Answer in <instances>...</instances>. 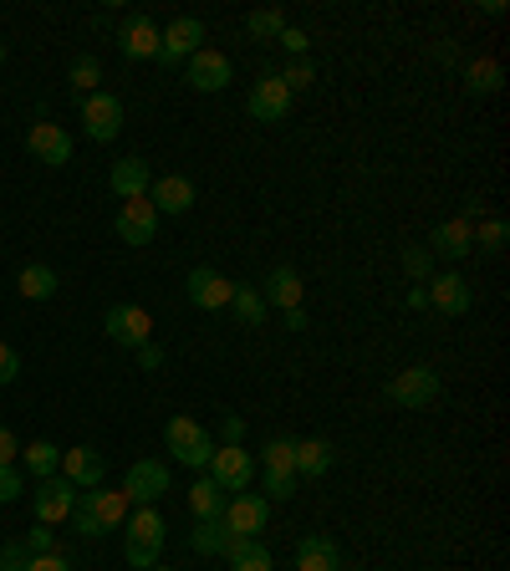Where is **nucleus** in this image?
<instances>
[{
  "label": "nucleus",
  "instance_id": "34",
  "mask_svg": "<svg viewBox=\"0 0 510 571\" xmlns=\"http://www.w3.org/2000/svg\"><path fill=\"white\" fill-rule=\"evenodd\" d=\"M465 82H469V92H496L500 88V61L496 57H475L465 67Z\"/></svg>",
  "mask_w": 510,
  "mask_h": 571
},
{
  "label": "nucleus",
  "instance_id": "7",
  "mask_svg": "<svg viewBox=\"0 0 510 571\" xmlns=\"http://www.w3.org/2000/svg\"><path fill=\"white\" fill-rule=\"evenodd\" d=\"M219 521H225L230 536L256 541V536L265 530V521H271V500H265V495H230V500H225V511H219Z\"/></svg>",
  "mask_w": 510,
  "mask_h": 571
},
{
  "label": "nucleus",
  "instance_id": "20",
  "mask_svg": "<svg viewBox=\"0 0 510 571\" xmlns=\"http://www.w3.org/2000/svg\"><path fill=\"white\" fill-rule=\"evenodd\" d=\"M117 46H123V57H133V61L159 57V26H154V15H128L123 31H117Z\"/></svg>",
  "mask_w": 510,
  "mask_h": 571
},
{
  "label": "nucleus",
  "instance_id": "10",
  "mask_svg": "<svg viewBox=\"0 0 510 571\" xmlns=\"http://www.w3.org/2000/svg\"><path fill=\"white\" fill-rule=\"evenodd\" d=\"M246 107H250L256 123H286V113H292V92H286V82H281L276 72H265L261 82H250Z\"/></svg>",
  "mask_w": 510,
  "mask_h": 571
},
{
  "label": "nucleus",
  "instance_id": "33",
  "mask_svg": "<svg viewBox=\"0 0 510 571\" xmlns=\"http://www.w3.org/2000/svg\"><path fill=\"white\" fill-rule=\"evenodd\" d=\"M246 31L256 36V42H276L281 31H286V15H281L276 5H265V11H250V15H246Z\"/></svg>",
  "mask_w": 510,
  "mask_h": 571
},
{
  "label": "nucleus",
  "instance_id": "27",
  "mask_svg": "<svg viewBox=\"0 0 510 571\" xmlns=\"http://www.w3.org/2000/svg\"><path fill=\"white\" fill-rule=\"evenodd\" d=\"M332 469V444L327 439H296V480H317Z\"/></svg>",
  "mask_w": 510,
  "mask_h": 571
},
{
  "label": "nucleus",
  "instance_id": "23",
  "mask_svg": "<svg viewBox=\"0 0 510 571\" xmlns=\"http://www.w3.org/2000/svg\"><path fill=\"white\" fill-rule=\"evenodd\" d=\"M261 296H265V307H281V311L302 307V276H296L292 265H276V271L265 276Z\"/></svg>",
  "mask_w": 510,
  "mask_h": 571
},
{
  "label": "nucleus",
  "instance_id": "15",
  "mask_svg": "<svg viewBox=\"0 0 510 571\" xmlns=\"http://www.w3.org/2000/svg\"><path fill=\"white\" fill-rule=\"evenodd\" d=\"M184 292H190V301L200 311H225L235 296V281H225L219 271H209V265H194L190 281H184Z\"/></svg>",
  "mask_w": 510,
  "mask_h": 571
},
{
  "label": "nucleus",
  "instance_id": "28",
  "mask_svg": "<svg viewBox=\"0 0 510 571\" xmlns=\"http://www.w3.org/2000/svg\"><path fill=\"white\" fill-rule=\"evenodd\" d=\"M225 490H219L215 480H209V475H200V480H194V490H190V515L194 521H215L219 511H225Z\"/></svg>",
  "mask_w": 510,
  "mask_h": 571
},
{
  "label": "nucleus",
  "instance_id": "41",
  "mask_svg": "<svg viewBox=\"0 0 510 571\" xmlns=\"http://www.w3.org/2000/svg\"><path fill=\"white\" fill-rule=\"evenodd\" d=\"M26 571H72V561L61 557V551H42V557H31Z\"/></svg>",
  "mask_w": 510,
  "mask_h": 571
},
{
  "label": "nucleus",
  "instance_id": "47",
  "mask_svg": "<svg viewBox=\"0 0 510 571\" xmlns=\"http://www.w3.org/2000/svg\"><path fill=\"white\" fill-rule=\"evenodd\" d=\"M163 363V352H159V342H148V347H138V367H144V373H154V367Z\"/></svg>",
  "mask_w": 510,
  "mask_h": 571
},
{
  "label": "nucleus",
  "instance_id": "26",
  "mask_svg": "<svg viewBox=\"0 0 510 571\" xmlns=\"http://www.w3.org/2000/svg\"><path fill=\"white\" fill-rule=\"evenodd\" d=\"M261 469H265V484L271 480H296V439H271L265 444Z\"/></svg>",
  "mask_w": 510,
  "mask_h": 571
},
{
  "label": "nucleus",
  "instance_id": "13",
  "mask_svg": "<svg viewBox=\"0 0 510 571\" xmlns=\"http://www.w3.org/2000/svg\"><path fill=\"white\" fill-rule=\"evenodd\" d=\"M423 292H429V307L444 311V317H465L475 307V292H469L465 276H454V271H439V276L423 281Z\"/></svg>",
  "mask_w": 510,
  "mask_h": 571
},
{
  "label": "nucleus",
  "instance_id": "35",
  "mask_svg": "<svg viewBox=\"0 0 510 571\" xmlns=\"http://www.w3.org/2000/svg\"><path fill=\"white\" fill-rule=\"evenodd\" d=\"M281 82H286V92H306V88H317V67H311V57H292V67L286 72H276Z\"/></svg>",
  "mask_w": 510,
  "mask_h": 571
},
{
  "label": "nucleus",
  "instance_id": "45",
  "mask_svg": "<svg viewBox=\"0 0 510 571\" xmlns=\"http://www.w3.org/2000/svg\"><path fill=\"white\" fill-rule=\"evenodd\" d=\"M26 546H21V541H11V546H5V551H0V571H26Z\"/></svg>",
  "mask_w": 510,
  "mask_h": 571
},
{
  "label": "nucleus",
  "instance_id": "16",
  "mask_svg": "<svg viewBox=\"0 0 510 571\" xmlns=\"http://www.w3.org/2000/svg\"><path fill=\"white\" fill-rule=\"evenodd\" d=\"M113 230L123 235L128 245H154V235H159V209L148 205V194H144V199H128V205L117 209Z\"/></svg>",
  "mask_w": 510,
  "mask_h": 571
},
{
  "label": "nucleus",
  "instance_id": "51",
  "mask_svg": "<svg viewBox=\"0 0 510 571\" xmlns=\"http://www.w3.org/2000/svg\"><path fill=\"white\" fill-rule=\"evenodd\" d=\"M337 571H342V567H337ZM352 571H367V567H352Z\"/></svg>",
  "mask_w": 510,
  "mask_h": 571
},
{
  "label": "nucleus",
  "instance_id": "2",
  "mask_svg": "<svg viewBox=\"0 0 510 571\" xmlns=\"http://www.w3.org/2000/svg\"><path fill=\"white\" fill-rule=\"evenodd\" d=\"M128 541H123V557L133 561L138 571H148V567H159V551H163V515L154 511V505H144V511H133L128 521Z\"/></svg>",
  "mask_w": 510,
  "mask_h": 571
},
{
  "label": "nucleus",
  "instance_id": "8",
  "mask_svg": "<svg viewBox=\"0 0 510 571\" xmlns=\"http://www.w3.org/2000/svg\"><path fill=\"white\" fill-rule=\"evenodd\" d=\"M102 327H107V338L123 342V347H148V342H154V317H148L144 307H128V301L107 307Z\"/></svg>",
  "mask_w": 510,
  "mask_h": 571
},
{
  "label": "nucleus",
  "instance_id": "37",
  "mask_svg": "<svg viewBox=\"0 0 510 571\" xmlns=\"http://www.w3.org/2000/svg\"><path fill=\"white\" fill-rule=\"evenodd\" d=\"M21 490H26V469H21V465H0V505L21 500Z\"/></svg>",
  "mask_w": 510,
  "mask_h": 571
},
{
  "label": "nucleus",
  "instance_id": "31",
  "mask_svg": "<svg viewBox=\"0 0 510 571\" xmlns=\"http://www.w3.org/2000/svg\"><path fill=\"white\" fill-rule=\"evenodd\" d=\"M21 469H26L31 480H46V475H57L61 469V449L57 444H46V439H36L31 449H21Z\"/></svg>",
  "mask_w": 510,
  "mask_h": 571
},
{
  "label": "nucleus",
  "instance_id": "49",
  "mask_svg": "<svg viewBox=\"0 0 510 571\" xmlns=\"http://www.w3.org/2000/svg\"><path fill=\"white\" fill-rule=\"evenodd\" d=\"M286 327H292V332H306V311L292 307V311H286Z\"/></svg>",
  "mask_w": 510,
  "mask_h": 571
},
{
  "label": "nucleus",
  "instance_id": "52",
  "mask_svg": "<svg viewBox=\"0 0 510 571\" xmlns=\"http://www.w3.org/2000/svg\"><path fill=\"white\" fill-rule=\"evenodd\" d=\"M148 571H169V567H148Z\"/></svg>",
  "mask_w": 510,
  "mask_h": 571
},
{
  "label": "nucleus",
  "instance_id": "5",
  "mask_svg": "<svg viewBox=\"0 0 510 571\" xmlns=\"http://www.w3.org/2000/svg\"><path fill=\"white\" fill-rule=\"evenodd\" d=\"M209 480L225 490V495H240L250 484V475H256V459H250V449H240V444H215V455H209Z\"/></svg>",
  "mask_w": 510,
  "mask_h": 571
},
{
  "label": "nucleus",
  "instance_id": "36",
  "mask_svg": "<svg viewBox=\"0 0 510 571\" xmlns=\"http://www.w3.org/2000/svg\"><path fill=\"white\" fill-rule=\"evenodd\" d=\"M98 82H102V61L98 57H72V88H82V92H98Z\"/></svg>",
  "mask_w": 510,
  "mask_h": 571
},
{
  "label": "nucleus",
  "instance_id": "29",
  "mask_svg": "<svg viewBox=\"0 0 510 571\" xmlns=\"http://www.w3.org/2000/svg\"><path fill=\"white\" fill-rule=\"evenodd\" d=\"M15 292L26 296V301H52V296H57V271H52V265H26V271L15 276Z\"/></svg>",
  "mask_w": 510,
  "mask_h": 571
},
{
  "label": "nucleus",
  "instance_id": "46",
  "mask_svg": "<svg viewBox=\"0 0 510 571\" xmlns=\"http://www.w3.org/2000/svg\"><path fill=\"white\" fill-rule=\"evenodd\" d=\"M15 455H21V444H15L11 429L0 424V465H15Z\"/></svg>",
  "mask_w": 510,
  "mask_h": 571
},
{
  "label": "nucleus",
  "instance_id": "19",
  "mask_svg": "<svg viewBox=\"0 0 510 571\" xmlns=\"http://www.w3.org/2000/svg\"><path fill=\"white\" fill-rule=\"evenodd\" d=\"M57 475H67L77 490H98L102 475H107V465H102V455L92 449V444H77V449H61V469H57Z\"/></svg>",
  "mask_w": 510,
  "mask_h": 571
},
{
  "label": "nucleus",
  "instance_id": "44",
  "mask_svg": "<svg viewBox=\"0 0 510 571\" xmlns=\"http://www.w3.org/2000/svg\"><path fill=\"white\" fill-rule=\"evenodd\" d=\"M219 439L240 444V439H246V419H240V413H225V419H219Z\"/></svg>",
  "mask_w": 510,
  "mask_h": 571
},
{
  "label": "nucleus",
  "instance_id": "39",
  "mask_svg": "<svg viewBox=\"0 0 510 571\" xmlns=\"http://www.w3.org/2000/svg\"><path fill=\"white\" fill-rule=\"evenodd\" d=\"M475 245H480V250H500V245H506V220H480Z\"/></svg>",
  "mask_w": 510,
  "mask_h": 571
},
{
  "label": "nucleus",
  "instance_id": "24",
  "mask_svg": "<svg viewBox=\"0 0 510 571\" xmlns=\"http://www.w3.org/2000/svg\"><path fill=\"white\" fill-rule=\"evenodd\" d=\"M342 567V551H337L332 536H306L296 546V571H337Z\"/></svg>",
  "mask_w": 510,
  "mask_h": 571
},
{
  "label": "nucleus",
  "instance_id": "48",
  "mask_svg": "<svg viewBox=\"0 0 510 571\" xmlns=\"http://www.w3.org/2000/svg\"><path fill=\"white\" fill-rule=\"evenodd\" d=\"M404 301H408V307H413V311H423V307H429V292H423V286H413V292H408Z\"/></svg>",
  "mask_w": 510,
  "mask_h": 571
},
{
  "label": "nucleus",
  "instance_id": "17",
  "mask_svg": "<svg viewBox=\"0 0 510 571\" xmlns=\"http://www.w3.org/2000/svg\"><path fill=\"white\" fill-rule=\"evenodd\" d=\"M26 148H31V159L52 163V169L72 163V138H67V128H61V123H31Z\"/></svg>",
  "mask_w": 510,
  "mask_h": 571
},
{
  "label": "nucleus",
  "instance_id": "22",
  "mask_svg": "<svg viewBox=\"0 0 510 571\" xmlns=\"http://www.w3.org/2000/svg\"><path fill=\"white\" fill-rule=\"evenodd\" d=\"M107 184H113V194L128 205V199H144L148 184H154V169H148L144 159H117L113 174H107Z\"/></svg>",
  "mask_w": 510,
  "mask_h": 571
},
{
  "label": "nucleus",
  "instance_id": "50",
  "mask_svg": "<svg viewBox=\"0 0 510 571\" xmlns=\"http://www.w3.org/2000/svg\"><path fill=\"white\" fill-rule=\"evenodd\" d=\"M0 61H5V42H0Z\"/></svg>",
  "mask_w": 510,
  "mask_h": 571
},
{
  "label": "nucleus",
  "instance_id": "9",
  "mask_svg": "<svg viewBox=\"0 0 510 571\" xmlns=\"http://www.w3.org/2000/svg\"><path fill=\"white\" fill-rule=\"evenodd\" d=\"M184 82H190L194 92H219L235 82V67L225 52H209V46H200L190 61H184Z\"/></svg>",
  "mask_w": 510,
  "mask_h": 571
},
{
  "label": "nucleus",
  "instance_id": "14",
  "mask_svg": "<svg viewBox=\"0 0 510 571\" xmlns=\"http://www.w3.org/2000/svg\"><path fill=\"white\" fill-rule=\"evenodd\" d=\"M82 128L98 144H113L117 133H123V103H117L113 92H92L88 103H82Z\"/></svg>",
  "mask_w": 510,
  "mask_h": 571
},
{
  "label": "nucleus",
  "instance_id": "43",
  "mask_svg": "<svg viewBox=\"0 0 510 571\" xmlns=\"http://www.w3.org/2000/svg\"><path fill=\"white\" fill-rule=\"evenodd\" d=\"M21 546H26V557H42V551H57V546H52V526H36V530H31V536H26V541H21Z\"/></svg>",
  "mask_w": 510,
  "mask_h": 571
},
{
  "label": "nucleus",
  "instance_id": "18",
  "mask_svg": "<svg viewBox=\"0 0 510 571\" xmlns=\"http://www.w3.org/2000/svg\"><path fill=\"white\" fill-rule=\"evenodd\" d=\"M148 205L159 209V220L163 215H190L194 209V179L184 174H163L148 184Z\"/></svg>",
  "mask_w": 510,
  "mask_h": 571
},
{
  "label": "nucleus",
  "instance_id": "38",
  "mask_svg": "<svg viewBox=\"0 0 510 571\" xmlns=\"http://www.w3.org/2000/svg\"><path fill=\"white\" fill-rule=\"evenodd\" d=\"M404 271H408L413 281H429V276H434V255H429V245L404 250Z\"/></svg>",
  "mask_w": 510,
  "mask_h": 571
},
{
  "label": "nucleus",
  "instance_id": "12",
  "mask_svg": "<svg viewBox=\"0 0 510 571\" xmlns=\"http://www.w3.org/2000/svg\"><path fill=\"white\" fill-rule=\"evenodd\" d=\"M200 42H204V21H194V15H179V21H169V26L159 31V61H163V67L190 61L194 52H200Z\"/></svg>",
  "mask_w": 510,
  "mask_h": 571
},
{
  "label": "nucleus",
  "instance_id": "25",
  "mask_svg": "<svg viewBox=\"0 0 510 571\" xmlns=\"http://www.w3.org/2000/svg\"><path fill=\"white\" fill-rule=\"evenodd\" d=\"M230 530H225V521H194V530H190V546L194 551H200V557H225V551H230Z\"/></svg>",
  "mask_w": 510,
  "mask_h": 571
},
{
  "label": "nucleus",
  "instance_id": "4",
  "mask_svg": "<svg viewBox=\"0 0 510 571\" xmlns=\"http://www.w3.org/2000/svg\"><path fill=\"white\" fill-rule=\"evenodd\" d=\"M383 393L394 398L398 409H429V403L439 398V373L434 367H423V363L419 367H398Z\"/></svg>",
  "mask_w": 510,
  "mask_h": 571
},
{
  "label": "nucleus",
  "instance_id": "1",
  "mask_svg": "<svg viewBox=\"0 0 510 571\" xmlns=\"http://www.w3.org/2000/svg\"><path fill=\"white\" fill-rule=\"evenodd\" d=\"M128 505H133V500L123 495V490H82L67 521H72L82 536L98 541V536H107V530H117L123 521H128Z\"/></svg>",
  "mask_w": 510,
  "mask_h": 571
},
{
  "label": "nucleus",
  "instance_id": "32",
  "mask_svg": "<svg viewBox=\"0 0 510 571\" xmlns=\"http://www.w3.org/2000/svg\"><path fill=\"white\" fill-rule=\"evenodd\" d=\"M230 307H235V317H240L246 327H265V317H271V307H265L261 286H235Z\"/></svg>",
  "mask_w": 510,
  "mask_h": 571
},
{
  "label": "nucleus",
  "instance_id": "40",
  "mask_svg": "<svg viewBox=\"0 0 510 571\" xmlns=\"http://www.w3.org/2000/svg\"><path fill=\"white\" fill-rule=\"evenodd\" d=\"M15 378H21V352H15L11 342H0V388Z\"/></svg>",
  "mask_w": 510,
  "mask_h": 571
},
{
  "label": "nucleus",
  "instance_id": "30",
  "mask_svg": "<svg viewBox=\"0 0 510 571\" xmlns=\"http://www.w3.org/2000/svg\"><path fill=\"white\" fill-rule=\"evenodd\" d=\"M225 557H230V567H235V571H271V567H276V561H271V551L261 546V536H256V541H246V536H235Z\"/></svg>",
  "mask_w": 510,
  "mask_h": 571
},
{
  "label": "nucleus",
  "instance_id": "3",
  "mask_svg": "<svg viewBox=\"0 0 510 571\" xmlns=\"http://www.w3.org/2000/svg\"><path fill=\"white\" fill-rule=\"evenodd\" d=\"M163 444H169V455H174L179 465H190V469H204V465H209V455H215L209 429H204L200 419H190V413L169 419V429H163Z\"/></svg>",
  "mask_w": 510,
  "mask_h": 571
},
{
  "label": "nucleus",
  "instance_id": "6",
  "mask_svg": "<svg viewBox=\"0 0 510 571\" xmlns=\"http://www.w3.org/2000/svg\"><path fill=\"white\" fill-rule=\"evenodd\" d=\"M31 505H36V521H42V526H61L77 505V484L67 480V475H46V480H36V490H31Z\"/></svg>",
  "mask_w": 510,
  "mask_h": 571
},
{
  "label": "nucleus",
  "instance_id": "42",
  "mask_svg": "<svg viewBox=\"0 0 510 571\" xmlns=\"http://www.w3.org/2000/svg\"><path fill=\"white\" fill-rule=\"evenodd\" d=\"M276 42L286 46V52H292V57H306V46H311V36H306L302 26H286V31H281V36H276Z\"/></svg>",
  "mask_w": 510,
  "mask_h": 571
},
{
  "label": "nucleus",
  "instance_id": "11",
  "mask_svg": "<svg viewBox=\"0 0 510 571\" xmlns=\"http://www.w3.org/2000/svg\"><path fill=\"white\" fill-rule=\"evenodd\" d=\"M123 495H128L133 505H159V500L169 495V465H163V459H138V465L128 469V480H123Z\"/></svg>",
  "mask_w": 510,
  "mask_h": 571
},
{
  "label": "nucleus",
  "instance_id": "21",
  "mask_svg": "<svg viewBox=\"0 0 510 571\" xmlns=\"http://www.w3.org/2000/svg\"><path fill=\"white\" fill-rule=\"evenodd\" d=\"M475 250V225L469 220H439L434 240H429V255H444V261H465Z\"/></svg>",
  "mask_w": 510,
  "mask_h": 571
}]
</instances>
